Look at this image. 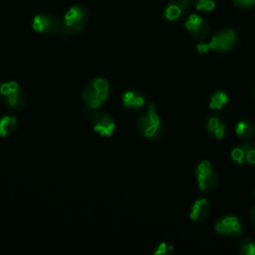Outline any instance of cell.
<instances>
[{
	"label": "cell",
	"instance_id": "obj_5",
	"mask_svg": "<svg viewBox=\"0 0 255 255\" xmlns=\"http://www.w3.org/2000/svg\"><path fill=\"white\" fill-rule=\"evenodd\" d=\"M0 98L11 112H20L27 104L25 93L15 81H6L0 85Z\"/></svg>",
	"mask_w": 255,
	"mask_h": 255
},
{
	"label": "cell",
	"instance_id": "obj_17",
	"mask_svg": "<svg viewBox=\"0 0 255 255\" xmlns=\"http://www.w3.org/2000/svg\"><path fill=\"white\" fill-rule=\"evenodd\" d=\"M17 128V120L12 115H5L0 118V136L11 135Z\"/></svg>",
	"mask_w": 255,
	"mask_h": 255
},
{
	"label": "cell",
	"instance_id": "obj_4",
	"mask_svg": "<svg viewBox=\"0 0 255 255\" xmlns=\"http://www.w3.org/2000/svg\"><path fill=\"white\" fill-rule=\"evenodd\" d=\"M89 21V11L83 4L72 5L63 18V33L74 35L82 32Z\"/></svg>",
	"mask_w": 255,
	"mask_h": 255
},
{
	"label": "cell",
	"instance_id": "obj_15",
	"mask_svg": "<svg viewBox=\"0 0 255 255\" xmlns=\"http://www.w3.org/2000/svg\"><path fill=\"white\" fill-rule=\"evenodd\" d=\"M210 213V202L205 197L195 199L190 207L189 217L192 221L201 223L207 219Z\"/></svg>",
	"mask_w": 255,
	"mask_h": 255
},
{
	"label": "cell",
	"instance_id": "obj_24",
	"mask_svg": "<svg viewBox=\"0 0 255 255\" xmlns=\"http://www.w3.org/2000/svg\"><path fill=\"white\" fill-rule=\"evenodd\" d=\"M254 95H255V86H254Z\"/></svg>",
	"mask_w": 255,
	"mask_h": 255
},
{
	"label": "cell",
	"instance_id": "obj_1",
	"mask_svg": "<svg viewBox=\"0 0 255 255\" xmlns=\"http://www.w3.org/2000/svg\"><path fill=\"white\" fill-rule=\"evenodd\" d=\"M110 83L107 79L98 77L91 80L82 91V101L87 111L98 110L109 98Z\"/></svg>",
	"mask_w": 255,
	"mask_h": 255
},
{
	"label": "cell",
	"instance_id": "obj_25",
	"mask_svg": "<svg viewBox=\"0 0 255 255\" xmlns=\"http://www.w3.org/2000/svg\"><path fill=\"white\" fill-rule=\"evenodd\" d=\"M254 195H255V188H254Z\"/></svg>",
	"mask_w": 255,
	"mask_h": 255
},
{
	"label": "cell",
	"instance_id": "obj_9",
	"mask_svg": "<svg viewBox=\"0 0 255 255\" xmlns=\"http://www.w3.org/2000/svg\"><path fill=\"white\" fill-rule=\"evenodd\" d=\"M88 117L91 121L92 127L96 132L102 136H112L116 131V123L114 119L105 112L98 111H87Z\"/></svg>",
	"mask_w": 255,
	"mask_h": 255
},
{
	"label": "cell",
	"instance_id": "obj_19",
	"mask_svg": "<svg viewBox=\"0 0 255 255\" xmlns=\"http://www.w3.org/2000/svg\"><path fill=\"white\" fill-rule=\"evenodd\" d=\"M238 252L242 255H255V241L251 237L242 238L238 243Z\"/></svg>",
	"mask_w": 255,
	"mask_h": 255
},
{
	"label": "cell",
	"instance_id": "obj_22",
	"mask_svg": "<svg viewBox=\"0 0 255 255\" xmlns=\"http://www.w3.org/2000/svg\"><path fill=\"white\" fill-rule=\"evenodd\" d=\"M232 3L239 9H251L255 7V0H232Z\"/></svg>",
	"mask_w": 255,
	"mask_h": 255
},
{
	"label": "cell",
	"instance_id": "obj_16",
	"mask_svg": "<svg viewBox=\"0 0 255 255\" xmlns=\"http://www.w3.org/2000/svg\"><path fill=\"white\" fill-rule=\"evenodd\" d=\"M236 134L242 139H249L255 135V125L249 120H242L235 128Z\"/></svg>",
	"mask_w": 255,
	"mask_h": 255
},
{
	"label": "cell",
	"instance_id": "obj_13",
	"mask_svg": "<svg viewBox=\"0 0 255 255\" xmlns=\"http://www.w3.org/2000/svg\"><path fill=\"white\" fill-rule=\"evenodd\" d=\"M205 128L209 136L213 139L223 138L227 131V127L223 118L215 113H211L206 117Z\"/></svg>",
	"mask_w": 255,
	"mask_h": 255
},
{
	"label": "cell",
	"instance_id": "obj_11",
	"mask_svg": "<svg viewBox=\"0 0 255 255\" xmlns=\"http://www.w3.org/2000/svg\"><path fill=\"white\" fill-rule=\"evenodd\" d=\"M230 156L238 164H255V142L244 141L232 148Z\"/></svg>",
	"mask_w": 255,
	"mask_h": 255
},
{
	"label": "cell",
	"instance_id": "obj_10",
	"mask_svg": "<svg viewBox=\"0 0 255 255\" xmlns=\"http://www.w3.org/2000/svg\"><path fill=\"white\" fill-rule=\"evenodd\" d=\"M186 32L194 39L203 40L209 34L208 23L197 14H190L184 21Z\"/></svg>",
	"mask_w": 255,
	"mask_h": 255
},
{
	"label": "cell",
	"instance_id": "obj_18",
	"mask_svg": "<svg viewBox=\"0 0 255 255\" xmlns=\"http://www.w3.org/2000/svg\"><path fill=\"white\" fill-rule=\"evenodd\" d=\"M229 102L228 95L223 91H216L209 98V108L214 111L222 110Z\"/></svg>",
	"mask_w": 255,
	"mask_h": 255
},
{
	"label": "cell",
	"instance_id": "obj_14",
	"mask_svg": "<svg viewBox=\"0 0 255 255\" xmlns=\"http://www.w3.org/2000/svg\"><path fill=\"white\" fill-rule=\"evenodd\" d=\"M191 0H168L162 15L166 21H174L181 17L191 6Z\"/></svg>",
	"mask_w": 255,
	"mask_h": 255
},
{
	"label": "cell",
	"instance_id": "obj_7",
	"mask_svg": "<svg viewBox=\"0 0 255 255\" xmlns=\"http://www.w3.org/2000/svg\"><path fill=\"white\" fill-rule=\"evenodd\" d=\"M214 230L223 237H237L244 233L245 223L237 215L226 214L215 221Z\"/></svg>",
	"mask_w": 255,
	"mask_h": 255
},
{
	"label": "cell",
	"instance_id": "obj_20",
	"mask_svg": "<svg viewBox=\"0 0 255 255\" xmlns=\"http://www.w3.org/2000/svg\"><path fill=\"white\" fill-rule=\"evenodd\" d=\"M192 4L197 11L210 12L215 8L216 1L215 0H193Z\"/></svg>",
	"mask_w": 255,
	"mask_h": 255
},
{
	"label": "cell",
	"instance_id": "obj_3",
	"mask_svg": "<svg viewBox=\"0 0 255 255\" xmlns=\"http://www.w3.org/2000/svg\"><path fill=\"white\" fill-rule=\"evenodd\" d=\"M238 33L231 28H223L218 30L210 39L208 43L200 42L196 45V49L199 53H206L210 49L219 52L226 53L235 48L238 43Z\"/></svg>",
	"mask_w": 255,
	"mask_h": 255
},
{
	"label": "cell",
	"instance_id": "obj_6",
	"mask_svg": "<svg viewBox=\"0 0 255 255\" xmlns=\"http://www.w3.org/2000/svg\"><path fill=\"white\" fill-rule=\"evenodd\" d=\"M195 178L202 192H212L217 189L219 179L212 163L207 159L199 161L195 167Z\"/></svg>",
	"mask_w": 255,
	"mask_h": 255
},
{
	"label": "cell",
	"instance_id": "obj_23",
	"mask_svg": "<svg viewBox=\"0 0 255 255\" xmlns=\"http://www.w3.org/2000/svg\"><path fill=\"white\" fill-rule=\"evenodd\" d=\"M250 219H251V221H252V223L254 224V226H255V205L251 208V210H250Z\"/></svg>",
	"mask_w": 255,
	"mask_h": 255
},
{
	"label": "cell",
	"instance_id": "obj_21",
	"mask_svg": "<svg viewBox=\"0 0 255 255\" xmlns=\"http://www.w3.org/2000/svg\"><path fill=\"white\" fill-rule=\"evenodd\" d=\"M154 254H160V255H169L173 253V248L170 244L166 242H160L157 246L156 249L153 252Z\"/></svg>",
	"mask_w": 255,
	"mask_h": 255
},
{
	"label": "cell",
	"instance_id": "obj_12",
	"mask_svg": "<svg viewBox=\"0 0 255 255\" xmlns=\"http://www.w3.org/2000/svg\"><path fill=\"white\" fill-rule=\"evenodd\" d=\"M123 106L130 111H139L147 108L148 100L146 96L138 90H128L122 96Z\"/></svg>",
	"mask_w": 255,
	"mask_h": 255
},
{
	"label": "cell",
	"instance_id": "obj_2",
	"mask_svg": "<svg viewBox=\"0 0 255 255\" xmlns=\"http://www.w3.org/2000/svg\"><path fill=\"white\" fill-rule=\"evenodd\" d=\"M137 130L149 140H158L164 134V125L155 112L154 103H149L147 110L140 115L136 123Z\"/></svg>",
	"mask_w": 255,
	"mask_h": 255
},
{
	"label": "cell",
	"instance_id": "obj_8",
	"mask_svg": "<svg viewBox=\"0 0 255 255\" xmlns=\"http://www.w3.org/2000/svg\"><path fill=\"white\" fill-rule=\"evenodd\" d=\"M32 29L44 35H58L63 31V23L57 16L43 12L34 16Z\"/></svg>",
	"mask_w": 255,
	"mask_h": 255
}]
</instances>
